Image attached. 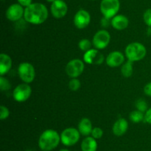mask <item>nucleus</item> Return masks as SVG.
<instances>
[{
	"instance_id": "24",
	"label": "nucleus",
	"mask_w": 151,
	"mask_h": 151,
	"mask_svg": "<svg viewBox=\"0 0 151 151\" xmlns=\"http://www.w3.org/2000/svg\"><path fill=\"white\" fill-rule=\"evenodd\" d=\"M11 87V84H10V81L4 78L3 76H1L0 77V90L1 91H4V90H10Z\"/></svg>"
},
{
	"instance_id": "30",
	"label": "nucleus",
	"mask_w": 151,
	"mask_h": 151,
	"mask_svg": "<svg viewBox=\"0 0 151 151\" xmlns=\"http://www.w3.org/2000/svg\"><path fill=\"white\" fill-rule=\"evenodd\" d=\"M144 92L147 96H150L151 97V81L147 83L144 87Z\"/></svg>"
},
{
	"instance_id": "1",
	"label": "nucleus",
	"mask_w": 151,
	"mask_h": 151,
	"mask_svg": "<svg viewBox=\"0 0 151 151\" xmlns=\"http://www.w3.org/2000/svg\"><path fill=\"white\" fill-rule=\"evenodd\" d=\"M48 10L42 3H32L24 9V18L27 22L32 25H41L48 18Z\"/></svg>"
},
{
	"instance_id": "32",
	"label": "nucleus",
	"mask_w": 151,
	"mask_h": 151,
	"mask_svg": "<svg viewBox=\"0 0 151 151\" xmlns=\"http://www.w3.org/2000/svg\"><path fill=\"white\" fill-rule=\"evenodd\" d=\"M59 151H70V150L68 149H61V150H60Z\"/></svg>"
},
{
	"instance_id": "23",
	"label": "nucleus",
	"mask_w": 151,
	"mask_h": 151,
	"mask_svg": "<svg viewBox=\"0 0 151 151\" xmlns=\"http://www.w3.org/2000/svg\"><path fill=\"white\" fill-rule=\"evenodd\" d=\"M81 81L77 78H73L69 82V87L72 91H77V90H78L80 89V87H81Z\"/></svg>"
},
{
	"instance_id": "14",
	"label": "nucleus",
	"mask_w": 151,
	"mask_h": 151,
	"mask_svg": "<svg viewBox=\"0 0 151 151\" xmlns=\"http://www.w3.org/2000/svg\"><path fill=\"white\" fill-rule=\"evenodd\" d=\"M125 56L120 51H113L108 55L106 58V64L111 68H116L124 63Z\"/></svg>"
},
{
	"instance_id": "5",
	"label": "nucleus",
	"mask_w": 151,
	"mask_h": 151,
	"mask_svg": "<svg viewBox=\"0 0 151 151\" xmlns=\"http://www.w3.org/2000/svg\"><path fill=\"white\" fill-rule=\"evenodd\" d=\"M81 133L75 127H68L60 133V142L63 145L67 147L73 146L79 141Z\"/></svg>"
},
{
	"instance_id": "13",
	"label": "nucleus",
	"mask_w": 151,
	"mask_h": 151,
	"mask_svg": "<svg viewBox=\"0 0 151 151\" xmlns=\"http://www.w3.org/2000/svg\"><path fill=\"white\" fill-rule=\"evenodd\" d=\"M50 11L53 17L55 19H61L67 13V4L63 0H55L52 3Z\"/></svg>"
},
{
	"instance_id": "21",
	"label": "nucleus",
	"mask_w": 151,
	"mask_h": 151,
	"mask_svg": "<svg viewBox=\"0 0 151 151\" xmlns=\"http://www.w3.org/2000/svg\"><path fill=\"white\" fill-rule=\"evenodd\" d=\"M129 118L131 121L134 123H139L145 119V114L144 113L137 110L132 111L130 113Z\"/></svg>"
},
{
	"instance_id": "19",
	"label": "nucleus",
	"mask_w": 151,
	"mask_h": 151,
	"mask_svg": "<svg viewBox=\"0 0 151 151\" xmlns=\"http://www.w3.org/2000/svg\"><path fill=\"white\" fill-rule=\"evenodd\" d=\"M81 147L82 151H97V142L92 136H87L81 142Z\"/></svg>"
},
{
	"instance_id": "17",
	"label": "nucleus",
	"mask_w": 151,
	"mask_h": 151,
	"mask_svg": "<svg viewBox=\"0 0 151 151\" xmlns=\"http://www.w3.org/2000/svg\"><path fill=\"white\" fill-rule=\"evenodd\" d=\"M12 67V59L6 53L0 54V74L4 76L10 70Z\"/></svg>"
},
{
	"instance_id": "31",
	"label": "nucleus",
	"mask_w": 151,
	"mask_h": 151,
	"mask_svg": "<svg viewBox=\"0 0 151 151\" xmlns=\"http://www.w3.org/2000/svg\"><path fill=\"white\" fill-rule=\"evenodd\" d=\"M18 3L20 4L21 5L23 6V7H27V6L30 5L32 4V0H17Z\"/></svg>"
},
{
	"instance_id": "20",
	"label": "nucleus",
	"mask_w": 151,
	"mask_h": 151,
	"mask_svg": "<svg viewBox=\"0 0 151 151\" xmlns=\"http://www.w3.org/2000/svg\"><path fill=\"white\" fill-rule=\"evenodd\" d=\"M121 73L125 78L131 77L133 74V62L128 60L125 63L122 64Z\"/></svg>"
},
{
	"instance_id": "12",
	"label": "nucleus",
	"mask_w": 151,
	"mask_h": 151,
	"mask_svg": "<svg viewBox=\"0 0 151 151\" xmlns=\"http://www.w3.org/2000/svg\"><path fill=\"white\" fill-rule=\"evenodd\" d=\"M83 61L89 65H101L104 61V56L97 49H90L84 53Z\"/></svg>"
},
{
	"instance_id": "7",
	"label": "nucleus",
	"mask_w": 151,
	"mask_h": 151,
	"mask_svg": "<svg viewBox=\"0 0 151 151\" xmlns=\"http://www.w3.org/2000/svg\"><path fill=\"white\" fill-rule=\"evenodd\" d=\"M84 62L79 59L69 61L66 66V73L71 78H78L84 70Z\"/></svg>"
},
{
	"instance_id": "16",
	"label": "nucleus",
	"mask_w": 151,
	"mask_h": 151,
	"mask_svg": "<svg viewBox=\"0 0 151 151\" xmlns=\"http://www.w3.org/2000/svg\"><path fill=\"white\" fill-rule=\"evenodd\" d=\"M128 128V122L126 119L120 118L115 121L113 125L112 131L116 136H122L126 133Z\"/></svg>"
},
{
	"instance_id": "8",
	"label": "nucleus",
	"mask_w": 151,
	"mask_h": 151,
	"mask_svg": "<svg viewBox=\"0 0 151 151\" xmlns=\"http://www.w3.org/2000/svg\"><path fill=\"white\" fill-rule=\"evenodd\" d=\"M110 40L111 36L109 31L106 30H100L93 36L92 44L97 50H103L109 45Z\"/></svg>"
},
{
	"instance_id": "25",
	"label": "nucleus",
	"mask_w": 151,
	"mask_h": 151,
	"mask_svg": "<svg viewBox=\"0 0 151 151\" xmlns=\"http://www.w3.org/2000/svg\"><path fill=\"white\" fill-rule=\"evenodd\" d=\"M136 107H137V110L142 113H145L147 110V104L144 99H138L136 102Z\"/></svg>"
},
{
	"instance_id": "4",
	"label": "nucleus",
	"mask_w": 151,
	"mask_h": 151,
	"mask_svg": "<svg viewBox=\"0 0 151 151\" xmlns=\"http://www.w3.org/2000/svg\"><path fill=\"white\" fill-rule=\"evenodd\" d=\"M100 7L103 16L110 19L117 15L120 2L119 0H102Z\"/></svg>"
},
{
	"instance_id": "27",
	"label": "nucleus",
	"mask_w": 151,
	"mask_h": 151,
	"mask_svg": "<svg viewBox=\"0 0 151 151\" xmlns=\"http://www.w3.org/2000/svg\"><path fill=\"white\" fill-rule=\"evenodd\" d=\"M103 135V131L100 127H94V128H93L92 131H91V136L95 139H100V138H102Z\"/></svg>"
},
{
	"instance_id": "29",
	"label": "nucleus",
	"mask_w": 151,
	"mask_h": 151,
	"mask_svg": "<svg viewBox=\"0 0 151 151\" xmlns=\"http://www.w3.org/2000/svg\"><path fill=\"white\" fill-rule=\"evenodd\" d=\"M145 121L151 124V108H149L145 113Z\"/></svg>"
},
{
	"instance_id": "10",
	"label": "nucleus",
	"mask_w": 151,
	"mask_h": 151,
	"mask_svg": "<svg viewBox=\"0 0 151 151\" xmlns=\"http://www.w3.org/2000/svg\"><path fill=\"white\" fill-rule=\"evenodd\" d=\"M24 14V10L23 6L19 3H15L8 7L6 10V17L11 22H16L22 19Z\"/></svg>"
},
{
	"instance_id": "34",
	"label": "nucleus",
	"mask_w": 151,
	"mask_h": 151,
	"mask_svg": "<svg viewBox=\"0 0 151 151\" xmlns=\"http://www.w3.org/2000/svg\"><path fill=\"white\" fill-rule=\"evenodd\" d=\"M25 151H32V150H25Z\"/></svg>"
},
{
	"instance_id": "18",
	"label": "nucleus",
	"mask_w": 151,
	"mask_h": 151,
	"mask_svg": "<svg viewBox=\"0 0 151 151\" xmlns=\"http://www.w3.org/2000/svg\"><path fill=\"white\" fill-rule=\"evenodd\" d=\"M92 130V124L88 118H82L78 124V130H79L80 133L83 136H88V135L91 134Z\"/></svg>"
},
{
	"instance_id": "26",
	"label": "nucleus",
	"mask_w": 151,
	"mask_h": 151,
	"mask_svg": "<svg viewBox=\"0 0 151 151\" xmlns=\"http://www.w3.org/2000/svg\"><path fill=\"white\" fill-rule=\"evenodd\" d=\"M9 115H10V111H9L8 108L6 107L4 105H1L0 106V119H6L8 118Z\"/></svg>"
},
{
	"instance_id": "2",
	"label": "nucleus",
	"mask_w": 151,
	"mask_h": 151,
	"mask_svg": "<svg viewBox=\"0 0 151 151\" xmlns=\"http://www.w3.org/2000/svg\"><path fill=\"white\" fill-rule=\"evenodd\" d=\"M60 135L57 131L48 129L43 132L38 139V147L43 151H52L58 146Z\"/></svg>"
},
{
	"instance_id": "36",
	"label": "nucleus",
	"mask_w": 151,
	"mask_h": 151,
	"mask_svg": "<svg viewBox=\"0 0 151 151\" xmlns=\"http://www.w3.org/2000/svg\"><path fill=\"white\" fill-rule=\"evenodd\" d=\"M1 1H4V0H1Z\"/></svg>"
},
{
	"instance_id": "33",
	"label": "nucleus",
	"mask_w": 151,
	"mask_h": 151,
	"mask_svg": "<svg viewBox=\"0 0 151 151\" xmlns=\"http://www.w3.org/2000/svg\"><path fill=\"white\" fill-rule=\"evenodd\" d=\"M46 1H48V2H51V3H52L53 1H55V0H46Z\"/></svg>"
},
{
	"instance_id": "35",
	"label": "nucleus",
	"mask_w": 151,
	"mask_h": 151,
	"mask_svg": "<svg viewBox=\"0 0 151 151\" xmlns=\"http://www.w3.org/2000/svg\"><path fill=\"white\" fill-rule=\"evenodd\" d=\"M91 1H94V0H91Z\"/></svg>"
},
{
	"instance_id": "22",
	"label": "nucleus",
	"mask_w": 151,
	"mask_h": 151,
	"mask_svg": "<svg viewBox=\"0 0 151 151\" xmlns=\"http://www.w3.org/2000/svg\"><path fill=\"white\" fill-rule=\"evenodd\" d=\"M91 45H92V43L89 41L87 38H83V39H81V41H79V44H78V46H79V48L81 49L82 51H88V50H90L91 47Z\"/></svg>"
},
{
	"instance_id": "6",
	"label": "nucleus",
	"mask_w": 151,
	"mask_h": 151,
	"mask_svg": "<svg viewBox=\"0 0 151 151\" xmlns=\"http://www.w3.org/2000/svg\"><path fill=\"white\" fill-rule=\"evenodd\" d=\"M18 73L21 79L27 84L32 82L35 77V68L29 62H22L18 68Z\"/></svg>"
},
{
	"instance_id": "9",
	"label": "nucleus",
	"mask_w": 151,
	"mask_h": 151,
	"mask_svg": "<svg viewBox=\"0 0 151 151\" xmlns=\"http://www.w3.org/2000/svg\"><path fill=\"white\" fill-rule=\"evenodd\" d=\"M32 89L27 83L20 84L15 87L13 91V97L18 102H24L27 100L31 96Z\"/></svg>"
},
{
	"instance_id": "11",
	"label": "nucleus",
	"mask_w": 151,
	"mask_h": 151,
	"mask_svg": "<svg viewBox=\"0 0 151 151\" xmlns=\"http://www.w3.org/2000/svg\"><path fill=\"white\" fill-rule=\"evenodd\" d=\"M91 22L89 13L83 9H81L75 13L74 16V25L78 29L86 28Z\"/></svg>"
},
{
	"instance_id": "28",
	"label": "nucleus",
	"mask_w": 151,
	"mask_h": 151,
	"mask_svg": "<svg viewBox=\"0 0 151 151\" xmlns=\"http://www.w3.org/2000/svg\"><path fill=\"white\" fill-rule=\"evenodd\" d=\"M143 19L146 25L151 28V8L147 9L143 15Z\"/></svg>"
},
{
	"instance_id": "37",
	"label": "nucleus",
	"mask_w": 151,
	"mask_h": 151,
	"mask_svg": "<svg viewBox=\"0 0 151 151\" xmlns=\"http://www.w3.org/2000/svg\"><path fill=\"white\" fill-rule=\"evenodd\" d=\"M9 151H12V150H9Z\"/></svg>"
},
{
	"instance_id": "15",
	"label": "nucleus",
	"mask_w": 151,
	"mask_h": 151,
	"mask_svg": "<svg viewBox=\"0 0 151 151\" xmlns=\"http://www.w3.org/2000/svg\"><path fill=\"white\" fill-rule=\"evenodd\" d=\"M111 24L114 29L122 30L128 28L129 20L124 15H116L111 19Z\"/></svg>"
},
{
	"instance_id": "3",
	"label": "nucleus",
	"mask_w": 151,
	"mask_h": 151,
	"mask_svg": "<svg viewBox=\"0 0 151 151\" xmlns=\"http://www.w3.org/2000/svg\"><path fill=\"white\" fill-rule=\"evenodd\" d=\"M146 53V47L139 42L130 43L125 48V56L127 59L133 62L143 59L145 57Z\"/></svg>"
}]
</instances>
